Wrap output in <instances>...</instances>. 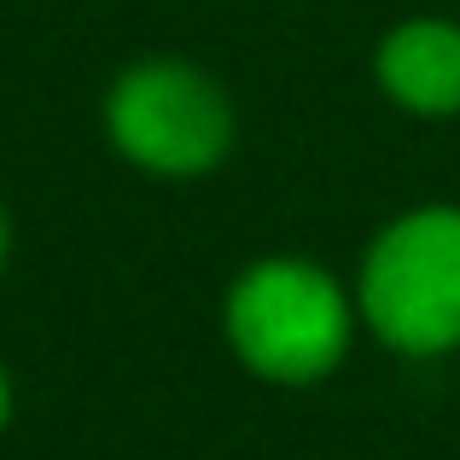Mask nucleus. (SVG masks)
Returning <instances> with one entry per match:
<instances>
[{"instance_id": "obj_1", "label": "nucleus", "mask_w": 460, "mask_h": 460, "mask_svg": "<svg viewBox=\"0 0 460 460\" xmlns=\"http://www.w3.org/2000/svg\"><path fill=\"white\" fill-rule=\"evenodd\" d=\"M361 314L402 356H443L460 344V210L431 204L373 239Z\"/></svg>"}, {"instance_id": "obj_2", "label": "nucleus", "mask_w": 460, "mask_h": 460, "mask_svg": "<svg viewBox=\"0 0 460 460\" xmlns=\"http://www.w3.org/2000/svg\"><path fill=\"white\" fill-rule=\"evenodd\" d=\"M227 344L257 379L309 385L338 367L349 344V304L314 262L274 257L239 274L227 292Z\"/></svg>"}, {"instance_id": "obj_3", "label": "nucleus", "mask_w": 460, "mask_h": 460, "mask_svg": "<svg viewBox=\"0 0 460 460\" xmlns=\"http://www.w3.org/2000/svg\"><path fill=\"white\" fill-rule=\"evenodd\" d=\"M105 128L128 164L152 175H204L234 146V111L227 93L204 70L152 58L117 76L105 100Z\"/></svg>"}, {"instance_id": "obj_4", "label": "nucleus", "mask_w": 460, "mask_h": 460, "mask_svg": "<svg viewBox=\"0 0 460 460\" xmlns=\"http://www.w3.org/2000/svg\"><path fill=\"white\" fill-rule=\"evenodd\" d=\"M379 88L420 117L460 111V30L443 18H414L379 41Z\"/></svg>"}, {"instance_id": "obj_5", "label": "nucleus", "mask_w": 460, "mask_h": 460, "mask_svg": "<svg viewBox=\"0 0 460 460\" xmlns=\"http://www.w3.org/2000/svg\"><path fill=\"white\" fill-rule=\"evenodd\" d=\"M6 414H12V385H6V373H0V426H6Z\"/></svg>"}, {"instance_id": "obj_6", "label": "nucleus", "mask_w": 460, "mask_h": 460, "mask_svg": "<svg viewBox=\"0 0 460 460\" xmlns=\"http://www.w3.org/2000/svg\"><path fill=\"white\" fill-rule=\"evenodd\" d=\"M0 262H6V216H0Z\"/></svg>"}]
</instances>
